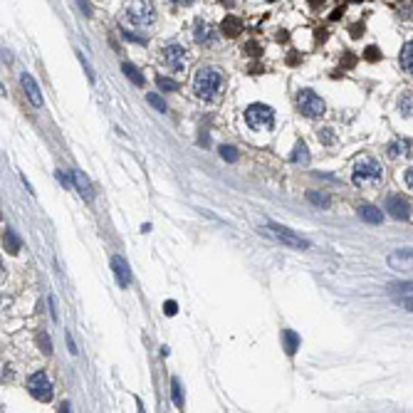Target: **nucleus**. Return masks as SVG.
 I'll return each instance as SVG.
<instances>
[{
    "label": "nucleus",
    "mask_w": 413,
    "mask_h": 413,
    "mask_svg": "<svg viewBox=\"0 0 413 413\" xmlns=\"http://www.w3.org/2000/svg\"><path fill=\"white\" fill-rule=\"evenodd\" d=\"M163 309H166V314H169V317H174V314H176V302H174V299H169V302L163 304Z\"/></svg>",
    "instance_id": "obj_35"
},
{
    "label": "nucleus",
    "mask_w": 413,
    "mask_h": 413,
    "mask_svg": "<svg viewBox=\"0 0 413 413\" xmlns=\"http://www.w3.org/2000/svg\"><path fill=\"white\" fill-rule=\"evenodd\" d=\"M20 85H23L25 94H28L30 104H32V107H42V94H40V87H37V82L32 79V74L23 72V74H20Z\"/></svg>",
    "instance_id": "obj_11"
},
{
    "label": "nucleus",
    "mask_w": 413,
    "mask_h": 413,
    "mask_svg": "<svg viewBox=\"0 0 413 413\" xmlns=\"http://www.w3.org/2000/svg\"><path fill=\"white\" fill-rule=\"evenodd\" d=\"M72 178H74V188L79 191V196H82L85 201H92V186H89L87 176H85L82 171H72Z\"/></svg>",
    "instance_id": "obj_18"
},
{
    "label": "nucleus",
    "mask_w": 413,
    "mask_h": 413,
    "mask_svg": "<svg viewBox=\"0 0 413 413\" xmlns=\"http://www.w3.org/2000/svg\"><path fill=\"white\" fill-rule=\"evenodd\" d=\"M225 5H233V0H225Z\"/></svg>",
    "instance_id": "obj_42"
},
{
    "label": "nucleus",
    "mask_w": 413,
    "mask_h": 413,
    "mask_svg": "<svg viewBox=\"0 0 413 413\" xmlns=\"http://www.w3.org/2000/svg\"><path fill=\"white\" fill-rule=\"evenodd\" d=\"M218 37H220V32L213 28L208 20H203V18H196V23H193V40H196L198 45L210 47V45H215V42H218Z\"/></svg>",
    "instance_id": "obj_9"
},
{
    "label": "nucleus",
    "mask_w": 413,
    "mask_h": 413,
    "mask_svg": "<svg viewBox=\"0 0 413 413\" xmlns=\"http://www.w3.org/2000/svg\"><path fill=\"white\" fill-rule=\"evenodd\" d=\"M121 72L131 79V85H136V87H144V74L131 64V62H121Z\"/></svg>",
    "instance_id": "obj_19"
},
{
    "label": "nucleus",
    "mask_w": 413,
    "mask_h": 413,
    "mask_svg": "<svg viewBox=\"0 0 413 413\" xmlns=\"http://www.w3.org/2000/svg\"><path fill=\"white\" fill-rule=\"evenodd\" d=\"M171 396H174V406L176 408H183V386H181V381H178L176 376L171 379Z\"/></svg>",
    "instance_id": "obj_23"
},
{
    "label": "nucleus",
    "mask_w": 413,
    "mask_h": 413,
    "mask_svg": "<svg viewBox=\"0 0 413 413\" xmlns=\"http://www.w3.org/2000/svg\"><path fill=\"white\" fill-rule=\"evenodd\" d=\"M356 213H359L361 220H366V223H371V225H381V223H384V213H381L376 206H371V203H361V206L356 208Z\"/></svg>",
    "instance_id": "obj_13"
},
{
    "label": "nucleus",
    "mask_w": 413,
    "mask_h": 413,
    "mask_svg": "<svg viewBox=\"0 0 413 413\" xmlns=\"http://www.w3.org/2000/svg\"><path fill=\"white\" fill-rule=\"evenodd\" d=\"M50 317H52V322H57V304H55V297H50Z\"/></svg>",
    "instance_id": "obj_36"
},
{
    "label": "nucleus",
    "mask_w": 413,
    "mask_h": 413,
    "mask_svg": "<svg viewBox=\"0 0 413 413\" xmlns=\"http://www.w3.org/2000/svg\"><path fill=\"white\" fill-rule=\"evenodd\" d=\"M267 233L275 237V240H280L282 245H290L295 250H309V240H304L302 235H297L295 230H290V228H285L280 223H270L267 225Z\"/></svg>",
    "instance_id": "obj_7"
},
{
    "label": "nucleus",
    "mask_w": 413,
    "mask_h": 413,
    "mask_svg": "<svg viewBox=\"0 0 413 413\" xmlns=\"http://www.w3.org/2000/svg\"><path fill=\"white\" fill-rule=\"evenodd\" d=\"M28 391H30V396H32L35 401H40V403L52 401V384H50V379H47L45 371H35V374L30 376Z\"/></svg>",
    "instance_id": "obj_8"
},
{
    "label": "nucleus",
    "mask_w": 413,
    "mask_h": 413,
    "mask_svg": "<svg viewBox=\"0 0 413 413\" xmlns=\"http://www.w3.org/2000/svg\"><path fill=\"white\" fill-rule=\"evenodd\" d=\"M398 64L406 74L413 77V40H408L403 47H401V55H398Z\"/></svg>",
    "instance_id": "obj_16"
},
{
    "label": "nucleus",
    "mask_w": 413,
    "mask_h": 413,
    "mask_svg": "<svg viewBox=\"0 0 413 413\" xmlns=\"http://www.w3.org/2000/svg\"><path fill=\"white\" fill-rule=\"evenodd\" d=\"M290 161H292V163H297V166H299V163H304V166L309 163V151H307V146H304L302 141L295 146L292 156H290Z\"/></svg>",
    "instance_id": "obj_21"
},
{
    "label": "nucleus",
    "mask_w": 413,
    "mask_h": 413,
    "mask_svg": "<svg viewBox=\"0 0 413 413\" xmlns=\"http://www.w3.org/2000/svg\"><path fill=\"white\" fill-rule=\"evenodd\" d=\"M245 121L255 131H270L275 126V109L263 104V102H255L245 109Z\"/></svg>",
    "instance_id": "obj_4"
},
{
    "label": "nucleus",
    "mask_w": 413,
    "mask_h": 413,
    "mask_svg": "<svg viewBox=\"0 0 413 413\" xmlns=\"http://www.w3.org/2000/svg\"><path fill=\"white\" fill-rule=\"evenodd\" d=\"M297 107H299V112H302L304 117H309V119L322 117L326 112V104L322 102V97H319L317 92H312V89H302V92L297 94Z\"/></svg>",
    "instance_id": "obj_5"
},
{
    "label": "nucleus",
    "mask_w": 413,
    "mask_h": 413,
    "mask_svg": "<svg viewBox=\"0 0 413 413\" xmlns=\"http://www.w3.org/2000/svg\"><path fill=\"white\" fill-rule=\"evenodd\" d=\"M398 302H401V307H403V309L413 312V292H411V295H406V297H401Z\"/></svg>",
    "instance_id": "obj_34"
},
{
    "label": "nucleus",
    "mask_w": 413,
    "mask_h": 413,
    "mask_svg": "<svg viewBox=\"0 0 413 413\" xmlns=\"http://www.w3.org/2000/svg\"><path fill=\"white\" fill-rule=\"evenodd\" d=\"M220 156H223L225 161H230V163L237 161V151L233 146H220Z\"/></svg>",
    "instance_id": "obj_30"
},
{
    "label": "nucleus",
    "mask_w": 413,
    "mask_h": 413,
    "mask_svg": "<svg viewBox=\"0 0 413 413\" xmlns=\"http://www.w3.org/2000/svg\"><path fill=\"white\" fill-rule=\"evenodd\" d=\"M146 102L151 104V107H153V109H158V112H166V102H163V99H161L156 92H148V94H146Z\"/></svg>",
    "instance_id": "obj_28"
},
{
    "label": "nucleus",
    "mask_w": 413,
    "mask_h": 413,
    "mask_svg": "<svg viewBox=\"0 0 413 413\" xmlns=\"http://www.w3.org/2000/svg\"><path fill=\"white\" fill-rule=\"evenodd\" d=\"M356 188H376L381 181H384V169L376 158L371 156H364L354 163V174H352Z\"/></svg>",
    "instance_id": "obj_3"
},
{
    "label": "nucleus",
    "mask_w": 413,
    "mask_h": 413,
    "mask_svg": "<svg viewBox=\"0 0 413 413\" xmlns=\"http://www.w3.org/2000/svg\"><path fill=\"white\" fill-rule=\"evenodd\" d=\"M366 59L376 62V59H379V50H376V47H369V50H366Z\"/></svg>",
    "instance_id": "obj_39"
},
{
    "label": "nucleus",
    "mask_w": 413,
    "mask_h": 413,
    "mask_svg": "<svg viewBox=\"0 0 413 413\" xmlns=\"http://www.w3.org/2000/svg\"><path fill=\"white\" fill-rule=\"evenodd\" d=\"M156 23V10L151 5V0H129L121 8V28L126 30H148Z\"/></svg>",
    "instance_id": "obj_1"
},
{
    "label": "nucleus",
    "mask_w": 413,
    "mask_h": 413,
    "mask_svg": "<svg viewBox=\"0 0 413 413\" xmlns=\"http://www.w3.org/2000/svg\"><path fill=\"white\" fill-rule=\"evenodd\" d=\"M408 151H411V141L408 139H393L386 146V156L388 158H401V156H408Z\"/></svg>",
    "instance_id": "obj_15"
},
{
    "label": "nucleus",
    "mask_w": 413,
    "mask_h": 413,
    "mask_svg": "<svg viewBox=\"0 0 413 413\" xmlns=\"http://www.w3.org/2000/svg\"><path fill=\"white\" fill-rule=\"evenodd\" d=\"M37 344H40V352L42 354H52V339H50V334H40L37 337Z\"/></svg>",
    "instance_id": "obj_29"
},
{
    "label": "nucleus",
    "mask_w": 413,
    "mask_h": 413,
    "mask_svg": "<svg viewBox=\"0 0 413 413\" xmlns=\"http://www.w3.org/2000/svg\"><path fill=\"white\" fill-rule=\"evenodd\" d=\"M403 178H406V186H408V188L413 191V166L408 169V171H406V176H403Z\"/></svg>",
    "instance_id": "obj_40"
},
{
    "label": "nucleus",
    "mask_w": 413,
    "mask_h": 413,
    "mask_svg": "<svg viewBox=\"0 0 413 413\" xmlns=\"http://www.w3.org/2000/svg\"><path fill=\"white\" fill-rule=\"evenodd\" d=\"M384 210H388V215L396 218V220H408L411 218V203L403 196H388Z\"/></svg>",
    "instance_id": "obj_10"
},
{
    "label": "nucleus",
    "mask_w": 413,
    "mask_h": 413,
    "mask_svg": "<svg viewBox=\"0 0 413 413\" xmlns=\"http://www.w3.org/2000/svg\"><path fill=\"white\" fill-rule=\"evenodd\" d=\"M121 37L124 40H129V42H136V45H146L148 42V37L141 32V35H136V30H126V28H121Z\"/></svg>",
    "instance_id": "obj_25"
},
{
    "label": "nucleus",
    "mask_w": 413,
    "mask_h": 413,
    "mask_svg": "<svg viewBox=\"0 0 413 413\" xmlns=\"http://www.w3.org/2000/svg\"><path fill=\"white\" fill-rule=\"evenodd\" d=\"M186 47L181 45V42H169V45H163L161 47V62L171 69V72H183L186 69Z\"/></svg>",
    "instance_id": "obj_6"
},
{
    "label": "nucleus",
    "mask_w": 413,
    "mask_h": 413,
    "mask_svg": "<svg viewBox=\"0 0 413 413\" xmlns=\"http://www.w3.org/2000/svg\"><path fill=\"white\" fill-rule=\"evenodd\" d=\"M406 260H413V250H398V253H393L391 258H388V263L396 267L398 263H406Z\"/></svg>",
    "instance_id": "obj_27"
},
{
    "label": "nucleus",
    "mask_w": 413,
    "mask_h": 413,
    "mask_svg": "<svg viewBox=\"0 0 413 413\" xmlns=\"http://www.w3.org/2000/svg\"><path fill=\"white\" fill-rule=\"evenodd\" d=\"M317 139L322 141V144H334V134H332V129H319V134H317Z\"/></svg>",
    "instance_id": "obj_31"
},
{
    "label": "nucleus",
    "mask_w": 413,
    "mask_h": 413,
    "mask_svg": "<svg viewBox=\"0 0 413 413\" xmlns=\"http://www.w3.org/2000/svg\"><path fill=\"white\" fill-rule=\"evenodd\" d=\"M156 87L161 89V92H178V82L176 79H171V77L158 74V77H156Z\"/></svg>",
    "instance_id": "obj_24"
},
{
    "label": "nucleus",
    "mask_w": 413,
    "mask_h": 413,
    "mask_svg": "<svg viewBox=\"0 0 413 413\" xmlns=\"http://www.w3.org/2000/svg\"><path fill=\"white\" fill-rule=\"evenodd\" d=\"M79 3V8H82V13L87 15V18H92V5H89V0H77Z\"/></svg>",
    "instance_id": "obj_37"
},
{
    "label": "nucleus",
    "mask_w": 413,
    "mask_h": 413,
    "mask_svg": "<svg viewBox=\"0 0 413 413\" xmlns=\"http://www.w3.org/2000/svg\"><path fill=\"white\" fill-rule=\"evenodd\" d=\"M299 344H302V339H299L297 332H292V329H282V349H285V354L295 356L297 349H299Z\"/></svg>",
    "instance_id": "obj_14"
},
{
    "label": "nucleus",
    "mask_w": 413,
    "mask_h": 413,
    "mask_svg": "<svg viewBox=\"0 0 413 413\" xmlns=\"http://www.w3.org/2000/svg\"><path fill=\"white\" fill-rule=\"evenodd\" d=\"M55 176H57V181L64 186V188H74V178H69L64 171H55Z\"/></svg>",
    "instance_id": "obj_32"
},
{
    "label": "nucleus",
    "mask_w": 413,
    "mask_h": 413,
    "mask_svg": "<svg viewBox=\"0 0 413 413\" xmlns=\"http://www.w3.org/2000/svg\"><path fill=\"white\" fill-rule=\"evenodd\" d=\"M67 347H69V354H77L79 352L77 344H74V339H72V334H67Z\"/></svg>",
    "instance_id": "obj_38"
},
{
    "label": "nucleus",
    "mask_w": 413,
    "mask_h": 413,
    "mask_svg": "<svg viewBox=\"0 0 413 413\" xmlns=\"http://www.w3.org/2000/svg\"><path fill=\"white\" fill-rule=\"evenodd\" d=\"M171 5H176V8H186V5H191L193 0H169Z\"/></svg>",
    "instance_id": "obj_41"
},
{
    "label": "nucleus",
    "mask_w": 413,
    "mask_h": 413,
    "mask_svg": "<svg viewBox=\"0 0 413 413\" xmlns=\"http://www.w3.org/2000/svg\"><path fill=\"white\" fill-rule=\"evenodd\" d=\"M307 201L317 208H329V203H332L326 193H317V191H307Z\"/></svg>",
    "instance_id": "obj_22"
},
{
    "label": "nucleus",
    "mask_w": 413,
    "mask_h": 413,
    "mask_svg": "<svg viewBox=\"0 0 413 413\" xmlns=\"http://www.w3.org/2000/svg\"><path fill=\"white\" fill-rule=\"evenodd\" d=\"M240 28H242V25H240V23H237L235 18H228V20H225V23H223V28H220V30H223V32H225V35H228V37H235L237 32H240Z\"/></svg>",
    "instance_id": "obj_26"
},
{
    "label": "nucleus",
    "mask_w": 413,
    "mask_h": 413,
    "mask_svg": "<svg viewBox=\"0 0 413 413\" xmlns=\"http://www.w3.org/2000/svg\"><path fill=\"white\" fill-rule=\"evenodd\" d=\"M112 270H114V275H117V282H119L121 290L131 285V270H129V265H126L124 258L114 255V258H112Z\"/></svg>",
    "instance_id": "obj_12"
},
{
    "label": "nucleus",
    "mask_w": 413,
    "mask_h": 413,
    "mask_svg": "<svg viewBox=\"0 0 413 413\" xmlns=\"http://www.w3.org/2000/svg\"><path fill=\"white\" fill-rule=\"evenodd\" d=\"M3 242H5V250H8L10 255H18V253H20V247H23V240L18 237V233H15L13 228H5Z\"/></svg>",
    "instance_id": "obj_17"
},
{
    "label": "nucleus",
    "mask_w": 413,
    "mask_h": 413,
    "mask_svg": "<svg viewBox=\"0 0 413 413\" xmlns=\"http://www.w3.org/2000/svg\"><path fill=\"white\" fill-rule=\"evenodd\" d=\"M77 55H79V62H82V67H85V72H87L89 82H94V79H97V77H94V69H92V64H89L87 59H85V55H82V52H77Z\"/></svg>",
    "instance_id": "obj_33"
},
{
    "label": "nucleus",
    "mask_w": 413,
    "mask_h": 413,
    "mask_svg": "<svg viewBox=\"0 0 413 413\" xmlns=\"http://www.w3.org/2000/svg\"><path fill=\"white\" fill-rule=\"evenodd\" d=\"M398 112L401 117H413V92H403L398 97Z\"/></svg>",
    "instance_id": "obj_20"
},
{
    "label": "nucleus",
    "mask_w": 413,
    "mask_h": 413,
    "mask_svg": "<svg viewBox=\"0 0 413 413\" xmlns=\"http://www.w3.org/2000/svg\"><path fill=\"white\" fill-rule=\"evenodd\" d=\"M220 89H223V74H220V69H215V67H201L193 74V92H196L198 99L210 102V99H215L220 94Z\"/></svg>",
    "instance_id": "obj_2"
}]
</instances>
